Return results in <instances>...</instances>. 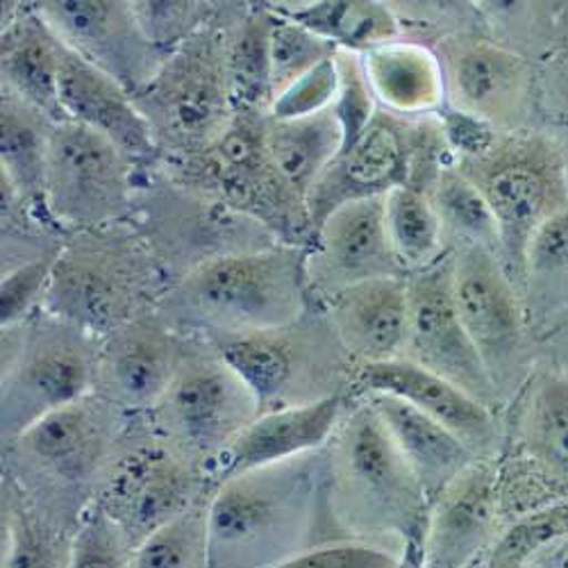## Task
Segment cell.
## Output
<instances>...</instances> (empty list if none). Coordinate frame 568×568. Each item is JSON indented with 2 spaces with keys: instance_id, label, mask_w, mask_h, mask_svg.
Returning a JSON list of instances; mask_svg holds the SVG:
<instances>
[{
  "instance_id": "cell-1",
  "label": "cell",
  "mask_w": 568,
  "mask_h": 568,
  "mask_svg": "<svg viewBox=\"0 0 568 568\" xmlns=\"http://www.w3.org/2000/svg\"><path fill=\"white\" fill-rule=\"evenodd\" d=\"M307 248L275 244L214 260L173 282L158 312L192 337H234L298 321L312 296Z\"/></svg>"
},
{
  "instance_id": "cell-2",
  "label": "cell",
  "mask_w": 568,
  "mask_h": 568,
  "mask_svg": "<svg viewBox=\"0 0 568 568\" xmlns=\"http://www.w3.org/2000/svg\"><path fill=\"white\" fill-rule=\"evenodd\" d=\"M130 414L91 394L3 446V476L53 524L75 532L97 500Z\"/></svg>"
},
{
  "instance_id": "cell-3",
  "label": "cell",
  "mask_w": 568,
  "mask_h": 568,
  "mask_svg": "<svg viewBox=\"0 0 568 568\" xmlns=\"http://www.w3.org/2000/svg\"><path fill=\"white\" fill-rule=\"evenodd\" d=\"M169 277L132 223L64 236L41 310L97 342L158 310Z\"/></svg>"
},
{
  "instance_id": "cell-4",
  "label": "cell",
  "mask_w": 568,
  "mask_h": 568,
  "mask_svg": "<svg viewBox=\"0 0 568 568\" xmlns=\"http://www.w3.org/2000/svg\"><path fill=\"white\" fill-rule=\"evenodd\" d=\"M318 453L240 473L212 489L210 568H273L307 550Z\"/></svg>"
},
{
  "instance_id": "cell-5",
  "label": "cell",
  "mask_w": 568,
  "mask_h": 568,
  "mask_svg": "<svg viewBox=\"0 0 568 568\" xmlns=\"http://www.w3.org/2000/svg\"><path fill=\"white\" fill-rule=\"evenodd\" d=\"M325 448L329 507L348 528L405 539L425 535L433 500L364 396L344 409Z\"/></svg>"
},
{
  "instance_id": "cell-6",
  "label": "cell",
  "mask_w": 568,
  "mask_h": 568,
  "mask_svg": "<svg viewBox=\"0 0 568 568\" xmlns=\"http://www.w3.org/2000/svg\"><path fill=\"white\" fill-rule=\"evenodd\" d=\"M132 99L160 160L192 158L216 144L236 114L221 3L196 34L164 55L155 75Z\"/></svg>"
},
{
  "instance_id": "cell-7",
  "label": "cell",
  "mask_w": 568,
  "mask_h": 568,
  "mask_svg": "<svg viewBox=\"0 0 568 568\" xmlns=\"http://www.w3.org/2000/svg\"><path fill=\"white\" fill-rule=\"evenodd\" d=\"M487 201L500 232L503 264L514 284L526 282L535 232L568 203V173L550 139L535 132H494L476 153L453 158Z\"/></svg>"
},
{
  "instance_id": "cell-8",
  "label": "cell",
  "mask_w": 568,
  "mask_h": 568,
  "mask_svg": "<svg viewBox=\"0 0 568 568\" xmlns=\"http://www.w3.org/2000/svg\"><path fill=\"white\" fill-rule=\"evenodd\" d=\"M266 116L236 112L207 151L182 160H155L158 169L242 212L275 234L280 244L310 248L314 227L307 203L282 180L266 149Z\"/></svg>"
},
{
  "instance_id": "cell-9",
  "label": "cell",
  "mask_w": 568,
  "mask_h": 568,
  "mask_svg": "<svg viewBox=\"0 0 568 568\" xmlns=\"http://www.w3.org/2000/svg\"><path fill=\"white\" fill-rule=\"evenodd\" d=\"M97 364L99 342L43 310L3 327V446L49 414L91 396L97 389Z\"/></svg>"
},
{
  "instance_id": "cell-10",
  "label": "cell",
  "mask_w": 568,
  "mask_h": 568,
  "mask_svg": "<svg viewBox=\"0 0 568 568\" xmlns=\"http://www.w3.org/2000/svg\"><path fill=\"white\" fill-rule=\"evenodd\" d=\"M132 225L158 257L169 287L214 260L280 244L255 219L175 182L155 162L141 166Z\"/></svg>"
},
{
  "instance_id": "cell-11",
  "label": "cell",
  "mask_w": 568,
  "mask_h": 568,
  "mask_svg": "<svg viewBox=\"0 0 568 568\" xmlns=\"http://www.w3.org/2000/svg\"><path fill=\"white\" fill-rule=\"evenodd\" d=\"M144 416L169 446L207 476L221 453L260 416V405L216 348L192 337L169 392Z\"/></svg>"
},
{
  "instance_id": "cell-12",
  "label": "cell",
  "mask_w": 568,
  "mask_h": 568,
  "mask_svg": "<svg viewBox=\"0 0 568 568\" xmlns=\"http://www.w3.org/2000/svg\"><path fill=\"white\" fill-rule=\"evenodd\" d=\"M207 494L212 487L205 473L169 446L141 414L130 418L97 503L136 548Z\"/></svg>"
},
{
  "instance_id": "cell-13",
  "label": "cell",
  "mask_w": 568,
  "mask_h": 568,
  "mask_svg": "<svg viewBox=\"0 0 568 568\" xmlns=\"http://www.w3.org/2000/svg\"><path fill=\"white\" fill-rule=\"evenodd\" d=\"M139 173L108 136L60 121L45 169V212L64 234L132 223Z\"/></svg>"
},
{
  "instance_id": "cell-14",
  "label": "cell",
  "mask_w": 568,
  "mask_h": 568,
  "mask_svg": "<svg viewBox=\"0 0 568 568\" xmlns=\"http://www.w3.org/2000/svg\"><path fill=\"white\" fill-rule=\"evenodd\" d=\"M205 342L246 383L260 405V414L333 396L323 389L329 366L325 355L344 351L318 303H312L290 325L251 335L210 337Z\"/></svg>"
},
{
  "instance_id": "cell-15",
  "label": "cell",
  "mask_w": 568,
  "mask_h": 568,
  "mask_svg": "<svg viewBox=\"0 0 568 568\" xmlns=\"http://www.w3.org/2000/svg\"><path fill=\"white\" fill-rule=\"evenodd\" d=\"M430 130L428 121L416 123L377 108L364 132L342 149L310 192L307 210L314 234L342 205L387 196L394 189L409 184Z\"/></svg>"
},
{
  "instance_id": "cell-16",
  "label": "cell",
  "mask_w": 568,
  "mask_h": 568,
  "mask_svg": "<svg viewBox=\"0 0 568 568\" xmlns=\"http://www.w3.org/2000/svg\"><path fill=\"white\" fill-rule=\"evenodd\" d=\"M407 301L409 325L403 357L491 407L498 387L459 321L453 296V253L407 275Z\"/></svg>"
},
{
  "instance_id": "cell-17",
  "label": "cell",
  "mask_w": 568,
  "mask_h": 568,
  "mask_svg": "<svg viewBox=\"0 0 568 568\" xmlns=\"http://www.w3.org/2000/svg\"><path fill=\"white\" fill-rule=\"evenodd\" d=\"M32 6L69 51L130 93L144 87L164 60L125 0H39Z\"/></svg>"
},
{
  "instance_id": "cell-18",
  "label": "cell",
  "mask_w": 568,
  "mask_h": 568,
  "mask_svg": "<svg viewBox=\"0 0 568 568\" xmlns=\"http://www.w3.org/2000/svg\"><path fill=\"white\" fill-rule=\"evenodd\" d=\"M446 84V105L491 130L509 132L524 119L530 99L528 62L505 45L455 34L435 49Z\"/></svg>"
},
{
  "instance_id": "cell-19",
  "label": "cell",
  "mask_w": 568,
  "mask_h": 568,
  "mask_svg": "<svg viewBox=\"0 0 568 568\" xmlns=\"http://www.w3.org/2000/svg\"><path fill=\"white\" fill-rule=\"evenodd\" d=\"M192 337L158 310L141 314L99 342L93 394L130 416L149 414L169 392Z\"/></svg>"
},
{
  "instance_id": "cell-20",
  "label": "cell",
  "mask_w": 568,
  "mask_h": 568,
  "mask_svg": "<svg viewBox=\"0 0 568 568\" xmlns=\"http://www.w3.org/2000/svg\"><path fill=\"white\" fill-rule=\"evenodd\" d=\"M453 253V296L459 321L478 348L496 387L514 371L524 344V310L503 257L485 246Z\"/></svg>"
},
{
  "instance_id": "cell-21",
  "label": "cell",
  "mask_w": 568,
  "mask_h": 568,
  "mask_svg": "<svg viewBox=\"0 0 568 568\" xmlns=\"http://www.w3.org/2000/svg\"><path fill=\"white\" fill-rule=\"evenodd\" d=\"M305 273L314 303L359 282L407 277L387 234L385 196L353 201L329 214L307 248Z\"/></svg>"
},
{
  "instance_id": "cell-22",
  "label": "cell",
  "mask_w": 568,
  "mask_h": 568,
  "mask_svg": "<svg viewBox=\"0 0 568 568\" xmlns=\"http://www.w3.org/2000/svg\"><path fill=\"white\" fill-rule=\"evenodd\" d=\"M351 385L359 396L389 394L414 405L446 425L476 457L496 442V418L491 407L444 381L442 375L405 357L355 366Z\"/></svg>"
},
{
  "instance_id": "cell-23",
  "label": "cell",
  "mask_w": 568,
  "mask_h": 568,
  "mask_svg": "<svg viewBox=\"0 0 568 568\" xmlns=\"http://www.w3.org/2000/svg\"><path fill=\"white\" fill-rule=\"evenodd\" d=\"M346 405L342 396L260 414L214 462L207 483L214 489L227 478L262 466L318 453L333 439Z\"/></svg>"
},
{
  "instance_id": "cell-24",
  "label": "cell",
  "mask_w": 568,
  "mask_h": 568,
  "mask_svg": "<svg viewBox=\"0 0 568 568\" xmlns=\"http://www.w3.org/2000/svg\"><path fill=\"white\" fill-rule=\"evenodd\" d=\"M318 305L355 366L405 355L409 325L407 277L359 282Z\"/></svg>"
},
{
  "instance_id": "cell-25",
  "label": "cell",
  "mask_w": 568,
  "mask_h": 568,
  "mask_svg": "<svg viewBox=\"0 0 568 568\" xmlns=\"http://www.w3.org/2000/svg\"><path fill=\"white\" fill-rule=\"evenodd\" d=\"M60 108L64 121L108 136L139 166H149L160 158L132 93L101 69L78 58L67 45L62 49Z\"/></svg>"
},
{
  "instance_id": "cell-26",
  "label": "cell",
  "mask_w": 568,
  "mask_h": 568,
  "mask_svg": "<svg viewBox=\"0 0 568 568\" xmlns=\"http://www.w3.org/2000/svg\"><path fill=\"white\" fill-rule=\"evenodd\" d=\"M425 526V568H462L496 520V473L485 462L468 464L433 500Z\"/></svg>"
},
{
  "instance_id": "cell-27",
  "label": "cell",
  "mask_w": 568,
  "mask_h": 568,
  "mask_svg": "<svg viewBox=\"0 0 568 568\" xmlns=\"http://www.w3.org/2000/svg\"><path fill=\"white\" fill-rule=\"evenodd\" d=\"M62 41L32 3H6L0 30V87L32 108L64 121L60 108Z\"/></svg>"
},
{
  "instance_id": "cell-28",
  "label": "cell",
  "mask_w": 568,
  "mask_h": 568,
  "mask_svg": "<svg viewBox=\"0 0 568 568\" xmlns=\"http://www.w3.org/2000/svg\"><path fill=\"white\" fill-rule=\"evenodd\" d=\"M383 418L398 450L416 473L423 489L435 500L459 473L476 462L464 442L446 425L414 405L389 394H362Z\"/></svg>"
},
{
  "instance_id": "cell-29",
  "label": "cell",
  "mask_w": 568,
  "mask_h": 568,
  "mask_svg": "<svg viewBox=\"0 0 568 568\" xmlns=\"http://www.w3.org/2000/svg\"><path fill=\"white\" fill-rule=\"evenodd\" d=\"M371 91L383 110L420 119L446 103L442 62L430 45L418 41H392L362 55Z\"/></svg>"
},
{
  "instance_id": "cell-30",
  "label": "cell",
  "mask_w": 568,
  "mask_h": 568,
  "mask_svg": "<svg viewBox=\"0 0 568 568\" xmlns=\"http://www.w3.org/2000/svg\"><path fill=\"white\" fill-rule=\"evenodd\" d=\"M55 123L49 114L0 87V180L12 184L45 221H51L45 212V169Z\"/></svg>"
},
{
  "instance_id": "cell-31",
  "label": "cell",
  "mask_w": 568,
  "mask_h": 568,
  "mask_svg": "<svg viewBox=\"0 0 568 568\" xmlns=\"http://www.w3.org/2000/svg\"><path fill=\"white\" fill-rule=\"evenodd\" d=\"M225 23V53L232 103L236 112L268 114L271 84V30L268 3H221Z\"/></svg>"
},
{
  "instance_id": "cell-32",
  "label": "cell",
  "mask_w": 568,
  "mask_h": 568,
  "mask_svg": "<svg viewBox=\"0 0 568 568\" xmlns=\"http://www.w3.org/2000/svg\"><path fill=\"white\" fill-rule=\"evenodd\" d=\"M344 141V125L335 108L305 119L266 116L268 155L282 180L305 203L323 171L342 153Z\"/></svg>"
},
{
  "instance_id": "cell-33",
  "label": "cell",
  "mask_w": 568,
  "mask_h": 568,
  "mask_svg": "<svg viewBox=\"0 0 568 568\" xmlns=\"http://www.w3.org/2000/svg\"><path fill=\"white\" fill-rule=\"evenodd\" d=\"M342 51L364 55L400 39V21L385 3H268Z\"/></svg>"
},
{
  "instance_id": "cell-34",
  "label": "cell",
  "mask_w": 568,
  "mask_h": 568,
  "mask_svg": "<svg viewBox=\"0 0 568 568\" xmlns=\"http://www.w3.org/2000/svg\"><path fill=\"white\" fill-rule=\"evenodd\" d=\"M71 530L39 514L21 489L3 476V557L0 568H69Z\"/></svg>"
},
{
  "instance_id": "cell-35",
  "label": "cell",
  "mask_w": 568,
  "mask_h": 568,
  "mask_svg": "<svg viewBox=\"0 0 568 568\" xmlns=\"http://www.w3.org/2000/svg\"><path fill=\"white\" fill-rule=\"evenodd\" d=\"M385 221L405 275L428 268L450 253L430 196L418 186L405 184L385 196Z\"/></svg>"
},
{
  "instance_id": "cell-36",
  "label": "cell",
  "mask_w": 568,
  "mask_h": 568,
  "mask_svg": "<svg viewBox=\"0 0 568 568\" xmlns=\"http://www.w3.org/2000/svg\"><path fill=\"white\" fill-rule=\"evenodd\" d=\"M425 194L430 196L442 221L448 251L476 244L503 257L498 223L483 194L457 171L455 162H448L437 173Z\"/></svg>"
},
{
  "instance_id": "cell-37",
  "label": "cell",
  "mask_w": 568,
  "mask_h": 568,
  "mask_svg": "<svg viewBox=\"0 0 568 568\" xmlns=\"http://www.w3.org/2000/svg\"><path fill=\"white\" fill-rule=\"evenodd\" d=\"M207 494L132 550L130 568H210Z\"/></svg>"
},
{
  "instance_id": "cell-38",
  "label": "cell",
  "mask_w": 568,
  "mask_h": 568,
  "mask_svg": "<svg viewBox=\"0 0 568 568\" xmlns=\"http://www.w3.org/2000/svg\"><path fill=\"white\" fill-rule=\"evenodd\" d=\"M524 444L532 459L568 480V381H546L532 394Z\"/></svg>"
},
{
  "instance_id": "cell-39",
  "label": "cell",
  "mask_w": 568,
  "mask_h": 568,
  "mask_svg": "<svg viewBox=\"0 0 568 568\" xmlns=\"http://www.w3.org/2000/svg\"><path fill=\"white\" fill-rule=\"evenodd\" d=\"M271 8V6H268ZM273 10V8H271ZM271 30V84L275 97L292 87L296 80L337 55V45L314 34L305 26L282 17L273 10Z\"/></svg>"
},
{
  "instance_id": "cell-40",
  "label": "cell",
  "mask_w": 568,
  "mask_h": 568,
  "mask_svg": "<svg viewBox=\"0 0 568 568\" xmlns=\"http://www.w3.org/2000/svg\"><path fill=\"white\" fill-rule=\"evenodd\" d=\"M134 17L160 53H169L196 34L216 12L203 0H134Z\"/></svg>"
},
{
  "instance_id": "cell-41",
  "label": "cell",
  "mask_w": 568,
  "mask_h": 568,
  "mask_svg": "<svg viewBox=\"0 0 568 568\" xmlns=\"http://www.w3.org/2000/svg\"><path fill=\"white\" fill-rule=\"evenodd\" d=\"M132 550L121 528L93 500L75 528L69 568H130Z\"/></svg>"
},
{
  "instance_id": "cell-42",
  "label": "cell",
  "mask_w": 568,
  "mask_h": 568,
  "mask_svg": "<svg viewBox=\"0 0 568 568\" xmlns=\"http://www.w3.org/2000/svg\"><path fill=\"white\" fill-rule=\"evenodd\" d=\"M55 257L58 253L0 273V329L19 325L41 310Z\"/></svg>"
},
{
  "instance_id": "cell-43",
  "label": "cell",
  "mask_w": 568,
  "mask_h": 568,
  "mask_svg": "<svg viewBox=\"0 0 568 568\" xmlns=\"http://www.w3.org/2000/svg\"><path fill=\"white\" fill-rule=\"evenodd\" d=\"M337 73H339V89H337V101L335 112L344 125V146L353 144V141L364 132V128L371 123V119L377 112V101L371 91L368 78L364 73L362 55L351 51H337L335 55Z\"/></svg>"
},
{
  "instance_id": "cell-44",
  "label": "cell",
  "mask_w": 568,
  "mask_h": 568,
  "mask_svg": "<svg viewBox=\"0 0 568 568\" xmlns=\"http://www.w3.org/2000/svg\"><path fill=\"white\" fill-rule=\"evenodd\" d=\"M339 89V73L335 58L323 62L292 87L275 97L268 116L273 119H305L325 112L335 105Z\"/></svg>"
},
{
  "instance_id": "cell-45",
  "label": "cell",
  "mask_w": 568,
  "mask_h": 568,
  "mask_svg": "<svg viewBox=\"0 0 568 568\" xmlns=\"http://www.w3.org/2000/svg\"><path fill=\"white\" fill-rule=\"evenodd\" d=\"M394 552L368 544H327L307 548L273 568H398Z\"/></svg>"
},
{
  "instance_id": "cell-46",
  "label": "cell",
  "mask_w": 568,
  "mask_h": 568,
  "mask_svg": "<svg viewBox=\"0 0 568 568\" xmlns=\"http://www.w3.org/2000/svg\"><path fill=\"white\" fill-rule=\"evenodd\" d=\"M568 268V203L555 212L532 236L526 277Z\"/></svg>"
},
{
  "instance_id": "cell-47",
  "label": "cell",
  "mask_w": 568,
  "mask_h": 568,
  "mask_svg": "<svg viewBox=\"0 0 568 568\" xmlns=\"http://www.w3.org/2000/svg\"><path fill=\"white\" fill-rule=\"evenodd\" d=\"M557 78H559V91L564 93V99L568 101V60L559 67V73H557Z\"/></svg>"
}]
</instances>
